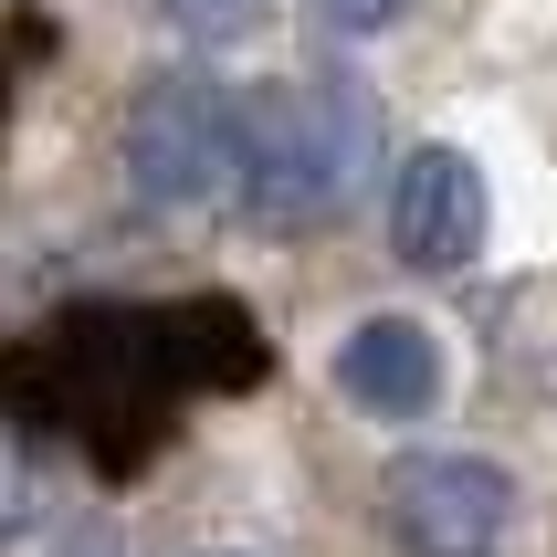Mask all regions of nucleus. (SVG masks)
<instances>
[{"mask_svg": "<svg viewBox=\"0 0 557 557\" xmlns=\"http://www.w3.org/2000/svg\"><path fill=\"white\" fill-rule=\"evenodd\" d=\"M263 11H274V0H158V22L189 32L200 53H221V42H252V32H263Z\"/></svg>", "mask_w": 557, "mask_h": 557, "instance_id": "nucleus-7", "label": "nucleus"}, {"mask_svg": "<svg viewBox=\"0 0 557 557\" xmlns=\"http://www.w3.org/2000/svg\"><path fill=\"white\" fill-rule=\"evenodd\" d=\"M263 379V326L243 306H95L63 315L22 347V421H63L106 463H137L189 389H243Z\"/></svg>", "mask_w": 557, "mask_h": 557, "instance_id": "nucleus-1", "label": "nucleus"}, {"mask_svg": "<svg viewBox=\"0 0 557 557\" xmlns=\"http://www.w3.org/2000/svg\"><path fill=\"white\" fill-rule=\"evenodd\" d=\"M126 189L148 211H211L221 189H243V106L211 74H158L126 106Z\"/></svg>", "mask_w": 557, "mask_h": 557, "instance_id": "nucleus-3", "label": "nucleus"}, {"mask_svg": "<svg viewBox=\"0 0 557 557\" xmlns=\"http://www.w3.org/2000/svg\"><path fill=\"white\" fill-rule=\"evenodd\" d=\"M379 505H389L400 557H495L505 516H516V484L484 453H410V463H389Z\"/></svg>", "mask_w": 557, "mask_h": 557, "instance_id": "nucleus-4", "label": "nucleus"}, {"mask_svg": "<svg viewBox=\"0 0 557 557\" xmlns=\"http://www.w3.org/2000/svg\"><path fill=\"white\" fill-rule=\"evenodd\" d=\"M369 158V106L337 85H263L243 106V211L263 232H315L347 211Z\"/></svg>", "mask_w": 557, "mask_h": 557, "instance_id": "nucleus-2", "label": "nucleus"}, {"mask_svg": "<svg viewBox=\"0 0 557 557\" xmlns=\"http://www.w3.org/2000/svg\"><path fill=\"white\" fill-rule=\"evenodd\" d=\"M337 389L379 421H421L442 400V337L432 326H410V315H369L358 337L337 347Z\"/></svg>", "mask_w": 557, "mask_h": 557, "instance_id": "nucleus-6", "label": "nucleus"}, {"mask_svg": "<svg viewBox=\"0 0 557 557\" xmlns=\"http://www.w3.org/2000/svg\"><path fill=\"white\" fill-rule=\"evenodd\" d=\"M389 252L410 274H463L484 252V169L463 148H410L400 180H389Z\"/></svg>", "mask_w": 557, "mask_h": 557, "instance_id": "nucleus-5", "label": "nucleus"}, {"mask_svg": "<svg viewBox=\"0 0 557 557\" xmlns=\"http://www.w3.org/2000/svg\"><path fill=\"white\" fill-rule=\"evenodd\" d=\"M315 22L337 32V42H369V32L400 22V0H315Z\"/></svg>", "mask_w": 557, "mask_h": 557, "instance_id": "nucleus-8", "label": "nucleus"}]
</instances>
